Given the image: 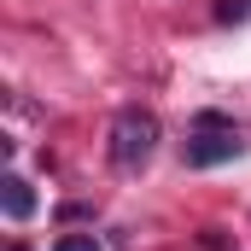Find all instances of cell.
Masks as SVG:
<instances>
[{"instance_id":"1","label":"cell","mask_w":251,"mask_h":251,"mask_svg":"<svg viewBox=\"0 0 251 251\" xmlns=\"http://www.w3.org/2000/svg\"><path fill=\"white\" fill-rule=\"evenodd\" d=\"M105 152H111V170L117 176H140L152 164V152H158V117L146 105H123L117 123H111V146Z\"/></svg>"},{"instance_id":"2","label":"cell","mask_w":251,"mask_h":251,"mask_svg":"<svg viewBox=\"0 0 251 251\" xmlns=\"http://www.w3.org/2000/svg\"><path fill=\"white\" fill-rule=\"evenodd\" d=\"M246 152V140L234 128H222L216 117H204V128L187 140V170H216V164H234Z\"/></svg>"},{"instance_id":"3","label":"cell","mask_w":251,"mask_h":251,"mask_svg":"<svg viewBox=\"0 0 251 251\" xmlns=\"http://www.w3.org/2000/svg\"><path fill=\"white\" fill-rule=\"evenodd\" d=\"M0 210H6L12 222H24V216H35V187H29L24 176H6V181H0Z\"/></svg>"},{"instance_id":"4","label":"cell","mask_w":251,"mask_h":251,"mask_svg":"<svg viewBox=\"0 0 251 251\" xmlns=\"http://www.w3.org/2000/svg\"><path fill=\"white\" fill-rule=\"evenodd\" d=\"M53 251H105V246H100L94 234H59V240H53Z\"/></svg>"}]
</instances>
